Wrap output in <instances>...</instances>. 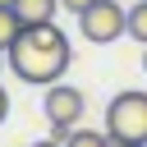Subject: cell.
Masks as SVG:
<instances>
[{
    "mask_svg": "<svg viewBox=\"0 0 147 147\" xmlns=\"http://www.w3.org/2000/svg\"><path fill=\"white\" fill-rule=\"evenodd\" d=\"M0 5H5V9H14V0H0Z\"/></svg>",
    "mask_w": 147,
    "mask_h": 147,
    "instance_id": "5bb4252c",
    "label": "cell"
},
{
    "mask_svg": "<svg viewBox=\"0 0 147 147\" xmlns=\"http://www.w3.org/2000/svg\"><path fill=\"white\" fill-rule=\"evenodd\" d=\"M9 119V92H5V83H0V124Z\"/></svg>",
    "mask_w": 147,
    "mask_h": 147,
    "instance_id": "30bf717a",
    "label": "cell"
},
{
    "mask_svg": "<svg viewBox=\"0 0 147 147\" xmlns=\"http://www.w3.org/2000/svg\"><path fill=\"white\" fill-rule=\"evenodd\" d=\"M5 60H9V69H14L23 83L51 87V83L64 78V69H69V60H74V46H69V37H64L55 23H41V28H23L18 41L5 51Z\"/></svg>",
    "mask_w": 147,
    "mask_h": 147,
    "instance_id": "6da1fadb",
    "label": "cell"
},
{
    "mask_svg": "<svg viewBox=\"0 0 147 147\" xmlns=\"http://www.w3.org/2000/svg\"><path fill=\"white\" fill-rule=\"evenodd\" d=\"M41 115H46L51 124L78 129V119L87 115V96H83V87H74V83H51L46 96H41Z\"/></svg>",
    "mask_w": 147,
    "mask_h": 147,
    "instance_id": "277c9868",
    "label": "cell"
},
{
    "mask_svg": "<svg viewBox=\"0 0 147 147\" xmlns=\"http://www.w3.org/2000/svg\"><path fill=\"white\" fill-rule=\"evenodd\" d=\"M106 133L110 142H147V92H119L106 106Z\"/></svg>",
    "mask_w": 147,
    "mask_h": 147,
    "instance_id": "7a4b0ae2",
    "label": "cell"
},
{
    "mask_svg": "<svg viewBox=\"0 0 147 147\" xmlns=\"http://www.w3.org/2000/svg\"><path fill=\"white\" fill-rule=\"evenodd\" d=\"M18 32H23V23H18V14L0 5V51H9V46L18 41Z\"/></svg>",
    "mask_w": 147,
    "mask_h": 147,
    "instance_id": "52a82bcc",
    "label": "cell"
},
{
    "mask_svg": "<svg viewBox=\"0 0 147 147\" xmlns=\"http://www.w3.org/2000/svg\"><path fill=\"white\" fill-rule=\"evenodd\" d=\"M142 74H147V46H142Z\"/></svg>",
    "mask_w": 147,
    "mask_h": 147,
    "instance_id": "4fadbf2b",
    "label": "cell"
},
{
    "mask_svg": "<svg viewBox=\"0 0 147 147\" xmlns=\"http://www.w3.org/2000/svg\"><path fill=\"white\" fill-rule=\"evenodd\" d=\"M87 5H96V0H60V9H69V14H74V18H78V14H83V9H87Z\"/></svg>",
    "mask_w": 147,
    "mask_h": 147,
    "instance_id": "9c48e42d",
    "label": "cell"
},
{
    "mask_svg": "<svg viewBox=\"0 0 147 147\" xmlns=\"http://www.w3.org/2000/svg\"><path fill=\"white\" fill-rule=\"evenodd\" d=\"M5 64H9V60H5V51H0V69H5Z\"/></svg>",
    "mask_w": 147,
    "mask_h": 147,
    "instance_id": "9a60e30c",
    "label": "cell"
},
{
    "mask_svg": "<svg viewBox=\"0 0 147 147\" xmlns=\"http://www.w3.org/2000/svg\"><path fill=\"white\" fill-rule=\"evenodd\" d=\"M78 32L92 46H110V41H119L129 32V9L119 0H96V5H87L78 14Z\"/></svg>",
    "mask_w": 147,
    "mask_h": 147,
    "instance_id": "3957f363",
    "label": "cell"
},
{
    "mask_svg": "<svg viewBox=\"0 0 147 147\" xmlns=\"http://www.w3.org/2000/svg\"><path fill=\"white\" fill-rule=\"evenodd\" d=\"M32 147H64V142H55V138H41V142H32Z\"/></svg>",
    "mask_w": 147,
    "mask_h": 147,
    "instance_id": "8fae6325",
    "label": "cell"
},
{
    "mask_svg": "<svg viewBox=\"0 0 147 147\" xmlns=\"http://www.w3.org/2000/svg\"><path fill=\"white\" fill-rule=\"evenodd\" d=\"M129 37L147 46V0H138V5H129Z\"/></svg>",
    "mask_w": 147,
    "mask_h": 147,
    "instance_id": "ba28073f",
    "label": "cell"
},
{
    "mask_svg": "<svg viewBox=\"0 0 147 147\" xmlns=\"http://www.w3.org/2000/svg\"><path fill=\"white\" fill-rule=\"evenodd\" d=\"M64 147H110V133H101V129H74L69 138H64Z\"/></svg>",
    "mask_w": 147,
    "mask_h": 147,
    "instance_id": "8992f818",
    "label": "cell"
},
{
    "mask_svg": "<svg viewBox=\"0 0 147 147\" xmlns=\"http://www.w3.org/2000/svg\"><path fill=\"white\" fill-rule=\"evenodd\" d=\"M55 9L60 0H14V14L23 28H41V23H55Z\"/></svg>",
    "mask_w": 147,
    "mask_h": 147,
    "instance_id": "5b68a950",
    "label": "cell"
},
{
    "mask_svg": "<svg viewBox=\"0 0 147 147\" xmlns=\"http://www.w3.org/2000/svg\"><path fill=\"white\" fill-rule=\"evenodd\" d=\"M110 147H147V142H110Z\"/></svg>",
    "mask_w": 147,
    "mask_h": 147,
    "instance_id": "7c38bea8",
    "label": "cell"
}]
</instances>
